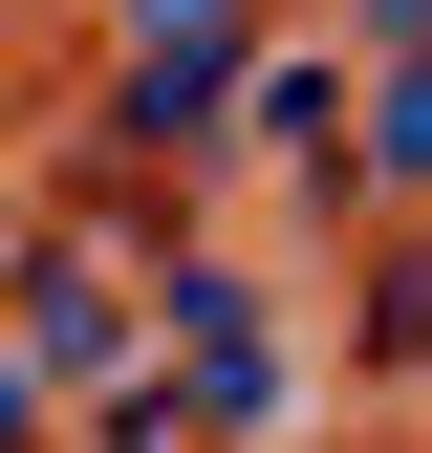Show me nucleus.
I'll list each match as a JSON object with an SVG mask.
<instances>
[{"instance_id": "1", "label": "nucleus", "mask_w": 432, "mask_h": 453, "mask_svg": "<svg viewBox=\"0 0 432 453\" xmlns=\"http://www.w3.org/2000/svg\"><path fill=\"white\" fill-rule=\"evenodd\" d=\"M367 151H390V195H432V43L390 65V108H367Z\"/></svg>"}, {"instance_id": "2", "label": "nucleus", "mask_w": 432, "mask_h": 453, "mask_svg": "<svg viewBox=\"0 0 432 453\" xmlns=\"http://www.w3.org/2000/svg\"><path fill=\"white\" fill-rule=\"evenodd\" d=\"M151 22V65H216V43H238V0H130Z\"/></svg>"}, {"instance_id": "3", "label": "nucleus", "mask_w": 432, "mask_h": 453, "mask_svg": "<svg viewBox=\"0 0 432 453\" xmlns=\"http://www.w3.org/2000/svg\"><path fill=\"white\" fill-rule=\"evenodd\" d=\"M367 22H411V43H432V0H367Z\"/></svg>"}]
</instances>
